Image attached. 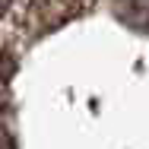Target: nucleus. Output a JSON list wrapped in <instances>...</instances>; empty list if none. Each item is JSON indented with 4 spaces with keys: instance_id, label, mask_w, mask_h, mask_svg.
Returning <instances> with one entry per match:
<instances>
[{
    "instance_id": "obj_1",
    "label": "nucleus",
    "mask_w": 149,
    "mask_h": 149,
    "mask_svg": "<svg viewBox=\"0 0 149 149\" xmlns=\"http://www.w3.org/2000/svg\"><path fill=\"white\" fill-rule=\"evenodd\" d=\"M10 6H13V0H0V19L10 13Z\"/></svg>"
}]
</instances>
